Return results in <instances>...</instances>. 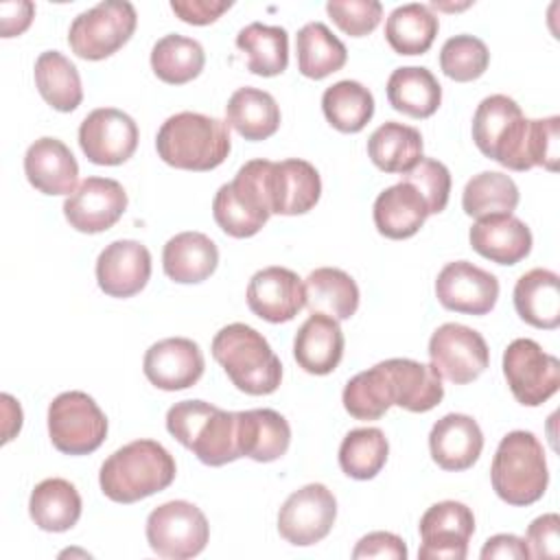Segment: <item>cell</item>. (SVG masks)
<instances>
[{
	"label": "cell",
	"instance_id": "277c9868",
	"mask_svg": "<svg viewBox=\"0 0 560 560\" xmlns=\"http://www.w3.org/2000/svg\"><path fill=\"white\" fill-rule=\"evenodd\" d=\"M212 357L236 389L267 396L280 387L282 363L269 341L247 324H228L212 339Z\"/></svg>",
	"mask_w": 560,
	"mask_h": 560
},
{
	"label": "cell",
	"instance_id": "7a4b0ae2",
	"mask_svg": "<svg viewBox=\"0 0 560 560\" xmlns=\"http://www.w3.org/2000/svg\"><path fill=\"white\" fill-rule=\"evenodd\" d=\"M166 429L206 466H225L243 457L238 411H225L203 400H182L166 411Z\"/></svg>",
	"mask_w": 560,
	"mask_h": 560
},
{
	"label": "cell",
	"instance_id": "484cf974",
	"mask_svg": "<svg viewBox=\"0 0 560 560\" xmlns=\"http://www.w3.org/2000/svg\"><path fill=\"white\" fill-rule=\"evenodd\" d=\"M394 394V405L411 413H424L438 407L444 398V385L431 365L413 359L381 361Z\"/></svg>",
	"mask_w": 560,
	"mask_h": 560
},
{
	"label": "cell",
	"instance_id": "60d3db41",
	"mask_svg": "<svg viewBox=\"0 0 560 560\" xmlns=\"http://www.w3.org/2000/svg\"><path fill=\"white\" fill-rule=\"evenodd\" d=\"M322 109L337 131L357 133L374 116V96L363 83L346 79L324 90Z\"/></svg>",
	"mask_w": 560,
	"mask_h": 560
},
{
	"label": "cell",
	"instance_id": "74e56055",
	"mask_svg": "<svg viewBox=\"0 0 560 560\" xmlns=\"http://www.w3.org/2000/svg\"><path fill=\"white\" fill-rule=\"evenodd\" d=\"M438 15L420 2L396 7L385 22V39L398 55H422L438 35Z\"/></svg>",
	"mask_w": 560,
	"mask_h": 560
},
{
	"label": "cell",
	"instance_id": "83f0119b",
	"mask_svg": "<svg viewBox=\"0 0 560 560\" xmlns=\"http://www.w3.org/2000/svg\"><path fill=\"white\" fill-rule=\"evenodd\" d=\"M219 249L201 232H179L166 241L162 252L164 273L179 284H197L214 273Z\"/></svg>",
	"mask_w": 560,
	"mask_h": 560
},
{
	"label": "cell",
	"instance_id": "5b68a950",
	"mask_svg": "<svg viewBox=\"0 0 560 560\" xmlns=\"http://www.w3.org/2000/svg\"><path fill=\"white\" fill-rule=\"evenodd\" d=\"M472 140L477 149L510 171H529L532 120L523 116L514 98L505 94L486 96L472 116Z\"/></svg>",
	"mask_w": 560,
	"mask_h": 560
},
{
	"label": "cell",
	"instance_id": "44dd1931",
	"mask_svg": "<svg viewBox=\"0 0 560 560\" xmlns=\"http://www.w3.org/2000/svg\"><path fill=\"white\" fill-rule=\"evenodd\" d=\"M267 188L271 214L293 217L315 208L322 195V179L311 162L291 158L282 162H271Z\"/></svg>",
	"mask_w": 560,
	"mask_h": 560
},
{
	"label": "cell",
	"instance_id": "ab89813d",
	"mask_svg": "<svg viewBox=\"0 0 560 560\" xmlns=\"http://www.w3.org/2000/svg\"><path fill=\"white\" fill-rule=\"evenodd\" d=\"M206 66V52L192 37L177 33L164 35L151 50V68L155 77L168 85H184L201 74Z\"/></svg>",
	"mask_w": 560,
	"mask_h": 560
},
{
	"label": "cell",
	"instance_id": "cb8c5ba5",
	"mask_svg": "<svg viewBox=\"0 0 560 560\" xmlns=\"http://www.w3.org/2000/svg\"><path fill=\"white\" fill-rule=\"evenodd\" d=\"M470 247L497 262V265H516L532 252V232L514 214H492L477 219L468 232Z\"/></svg>",
	"mask_w": 560,
	"mask_h": 560
},
{
	"label": "cell",
	"instance_id": "e575fe53",
	"mask_svg": "<svg viewBox=\"0 0 560 560\" xmlns=\"http://www.w3.org/2000/svg\"><path fill=\"white\" fill-rule=\"evenodd\" d=\"M368 155L383 173L405 175L422 160V136L416 127L383 122L368 138Z\"/></svg>",
	"mask_w": 560,
	"mask_h": 560
},
{
	"label": "cell",
	"instance_id": "4fadbf2b",
	"mask_svg": "<svg viewBox=\"0 0 560 560\" xmlns=\"http://www.w3.org/2000/svg\"><path fill=\"white\" fill-rule=\"evenodd\" d=\"M337 518V499L324 483H306L291 492L278 512L280 536L295 545L308 547L324 540Z\"/></svg>",
	"mask_w": 560,
	"mask_h": 560
},
{
	"label": "cell",
	"instance_id": "5bb4252c",
	"mask_svg": "<svg viewBox=\"0 0 560 560\" xmlns=\"http://www.w3.org/2000/svg\"><path fill=\"white\" fill-rule=\"evenodd\" d=\"M79 147L92 164L118 166L136 153L138 125L122 109L98 107L83 118Z\"/></svg>",
	"mask_w": 560,
	"mask_h": 560
},
{
	"label": "cell",
	"instance_id": "1f68e13d",
	"mask_svg": "<svg viewBox=\"0 0 560 560\" xmlns=\"http://www.w3.org/2000/svg\"><path fill=\"white\" fill-rule=\"evenodd\" d=\"M225 122L245 140H267L280 127V107L269 92L245 85L230 96Z\"/></svg>",
	"mask_w": 560,
	"mask_h": 560
},
{
	"label": "cell",
	"instance_id": "52a82bcc",
	"mask_svg": "<svg viewBox=\"0 0 560 560\" xmlns=\"http://www.w3.org/2000/svg\"><path fill=\"white\" fill-rule=\"evenodd\" d=\"M269 160H252L238 168L230 184H223L212 201V217L217 225L234 238H249L271 217V201L267 188Z\"/></svg>",
	"mask_w": 560,
	"mask_h": 560
},
{
	"label": "cell",
	"instance_id": "7c38bea8",
	"mask_svg": "<svg viewBox=\"0 0 560 560\" xmlns=\"http://www.w3.org/2000/svg\"><path fill=\"white\" fill-rule=\"evenodd\" d=\"M429 359L440 378H446L455 385H466L486 372L490 363V350L477 330L448 322L431 335Z\"/></svg>",
	"mask_w": 560,
	"mask_h": 560
},
{
	"label": "cell",
	"instance_id": "c3c4849f",
	"mask_svg": "<svg viewBox=\"0 0 560 560\" xmlns=\"http://www.w3.org/2000/svg\"><path fill=\"white\" fill-rule=\"evenodd\" d=\"M558 142H560V118L558 116L532 120L529 153H532L534 166H542L547 171H558V158H560Z\"/></svg>",
	"mask_w": 560,
	"mask_h": 560
},
{
	"label": "cell",
	"instance_id": "bcb514c9",
	"mask_svg": "<svg viewBox=\"0 0 560 560\" xmlns=\"http://www.w3.org/2000/svg\"><path fill=\"white\" fill-rule=\"evenodd\" d=\"M402 182L411 184L424 199L429 214H440L451 195V173L448 168L431 158H422L411 171L402 175Z\"/></svg>",
	"mask_w": 560,
	"mask_h": 560
},
{
	"label": "cell",
	"instance_id": "7dc6e473",
	"mask_svg": "<svg viewBox=\"0 0 560 560\" xmlns=\"http://www.w3.org/2000/svg\"><path fill=\"white\" fill-rule=\"evenodd\" d=\"M326 11L332 22L350 37H363L372 33L383 18V4L376 0H330Z\"/></svg>",
	"mask_w": 560,
	"mask_h": 560
},
{
	"label": "cell",
	"instance_id": "9a60e30c",
	"mask_svg": "<svg viewBox=\"0 0 560 560\" xmlns=\"http://www.w3.org/2000/svg\"><path fill=\"white\" fill-rule=\"evenodd\" d=\"M418 558L422 560H464L468 540L475 534L472 510L459 501L433 503L420 518Z\"/></svg>",
	"mask_w": 560,
	"mask_h": 560
},
{
	"label": "cell",
	"instance_id": "8fae6325",
	"mask_svg": "<svg viewBox=\"0 0 560 560\" xmlns=\"http://www.w3.org/2000/svg\"><path fill=\"white\" fill-rule=\"evenodd\" d=\"M503 374L512 396L525 407L547 402L560 387V361L534 339H514L505 348Z\"/></svg>",
	"mask_w": 560,
	"mask_h": 560
},
{
	"label": "cell",
	"instance_id": "9c48e42d",
	"mask_svg": "<svg viewBox=\"0 0 560 560\" xmlns=\"http://www.w3.org/2000/svg\"><path fill=\"white\" fill-rule=\"evenodd\" d=\"M48 435L63 455H90L107 435V418L85 392H63L48 405Z\"/></svg>",
	"mask_w": 560,
	"mask_h": 560
},
{
	"label": "cell",
	"instance_id": "4dcf8cb0",
	"mask_svg": "<svg viewBox=\"0 0 560 560\" xmlns=\"http://www.w3.org/2000/svg\"><path fill=\"white\" fill-rule=\"evenodd\" d=\"M304 306L337 322L350 319L359 308V287L350 273L337 267H319L304 280Z\"/></svg>",
	"mask_w": 560,
	"mask_h": 560
},
{
	"label": "cell",
	"instance_id": "d4e9b609",
	"mask_svg": "<svg viewBox=\"0 0 560 560\" xmlns=\"http://www.w3.org/2000/svg\"><path fill=\"white\" fill-rule=\"evenodd\" d=\"M343 332L337 319L313 313L295 332L293 357L298 365L315 376L330 374L343 357Z\"/></svg>",
	"mask_w": 560,
	"mask_h": 560
},
{
	"label": "cell",
	"instance_id": "681fc988",
	"mask_svg": "<svg viewBox=\"0 0 560 560\" xmlns=\"http://www.w3.org/2000/svg\"><path fill=\"white\" fill-rule=\"evenodd\" d=\"M525 545L532 558H558L560 556V516L556 512L534 518L527 527Z\"/></svg>",
	"mask_w": 560,
	"mask_h": 560
},
{
	"label": "cell",
	"instance_id": "d6a6232c",
	"mask_svg": "<svg viewBox=\"0 0 560 560\" xmlns=\"http://www.w3.org/2000/svg\"><path fill=\"white\" fill-rule=\"evenodd\" d=\"M81 497L77 488L61 477L39 481L28 499V514L44 532H68L81 516Z\"/></svg>",
	"mask_w": 560,
	"mask_h": 560
},
{
	"label": "cell",
	"instance_id": "2e32d148",
	"mask_svg": "<svg viewBox=\"0 0 560 560\" xmlns=\"http://www.w3.org/2000/svg\"><path fill=\"white\" fill-rule=\"evenodd\" d=\"M127 210L122 184L109 177H88L63 201V217L77 232L98 234L118 223Z\"/></svg>",
	"mask_w": 560,
	"mask_h": 560
},
{
	"label": "cell",
	"instance_id": "816d5d0a",
	"mask_svg": "<svg viewBox=\"0 0 560 560\" xmlns=\"http://www.w3.org/2000/svg\"><path fill=\"white\" fill-rule=\"evenodd\" d=\"M230 7L232 2H217V0H173L171 2L173 13L182 22L195 24V26H206L217 22L221 13H225Z\"/></svg>",
	"mask_w": 560,
	"mask_h": 560
},
{
	"label": "cell",
	"instance_id": "7bdbcfd3",
	"mask_svg": "<svg viewBox=\"0 0 560 560\" xmlns=\"http://www.w3.org/2000/svg\"><path fill=\"white\" fill-rule=\"evenodd\" d=\"M341 400L346 411L357 420H378L385 416V411L394 405V394L383 363L354 374L346 383Z\"/></svg>",
	"mask_w": 560,
	"mask_h": 560
},
{
	"label": "cell",
	"instance_id": "603a6c76",
	"mask_svg": "<svg viewBox=\"0 0 560 560\" xmlns=\"http://www.w3.org/2000/svg\"><path fill=\"white\" fill-rule=\"evenodd\" d=\"M24 175L44 195H70L77 188L79 164L61 140L44 136L26 149Z\"/></svg>",
	"mask_w": 560,
	"mask_h": 560
},
{
	"label": "cell",
	"instance_id": "ba28073f",
	"mask_svg": "<svg viewBox=\"0 0 560 560\" xmlns=\"http://www.w3.org/2000/svg\"><path fill=\"white\" fill-rule=\"evenodd\" d=\"M138 24L131 2L107 0L79 13L68 31L72 52L88 61H101L122 48Z\"/></svg>",
	"mask_w": 560,
	"mask_h": 560
},
{
	"label": "cell",
	"instance_id": "8d00e7d4",
	"mask_svg": "<svg viewBox=\"0 0 560 560\" xmlns=\"http://www.w3.org/2000/svg\"><path fill=\"white\" fill-rule=\"evenodd\" d=\"M35 85L42 98L57 112H74L83 101L77 66L59 50H46L35 61Z\"/></svg>",
	"mask_w": 560,
	"mask_h": 560
},
{
	"label": "cell",
	"instance_id": "ee69618b",
	"mask_svg": "<svg viewBox=\"0 0 560 560\" xmlns=\"http://www.w3.org/2000/svg\"><path fill=\"white\" fill-rule=\"evenodd\" d=\"M389 455L387 438L376 427L352 429L339 446L341 470L359 481H368L381 472Z\"/></svg>",
	"mask_w": 560,
	"mask_h": 560
},
{
	"label": "cell",
	"instance_id": "ffe728a7",
	"mask_svg": "<svg viewBox=\"0 0 560 560\" xmlns=\"http://www.w3.org/2000/svg\"><path fill=\"white\" fill-rule=\"evenodd\" d=\"M247 306L265 322H291L304 306V282L287 267H265L249 278Z\"/></svg>",
	"mask_w": 560,
	"mask_h": 560
},
{
	"label": "cell",
	"instance_id": "4316f807",
	"mask_svg": "<svg viewBox=\"0 0 560 560\" xmlns=\"http://www.w3.org/2000/svg\"><path fill=\"white\" fill-rule=\"evenodd\" d=\"M372 217L376 230L385 238L402 241L413 236L424 225L429 208L411 184L398 182L376 197Z\"/></svg>",
	"mask_w": 560,
	"mask_h": 560
},
{
	"label": "cell",
	"instance_id": "f5cc1de1",
	"mask_svg": "<svg viewBox=\"0 0 560 560\" xmlns=\"http://www.w3.org/2000/svg\"><path fill=\"white\" fill-rule=\"evenodd\" d=\"M35 15V4L28 0L18 2H2L0 4V31L2 37H15L24 33Z\"/></svg>",
	"mask_w": 560,
	"mask_h": 560
},
{
	"label": "cell",
	"instance_id": "f6af8a7d",
	"mask_svg": "<svg viewBox=\"0 0 560 560\" xmlns=\"http://www.w3.org/2000/svg\"><path fill=\"white\" fill-rule=\"evenodd\" d=\"M490 63L488 46L475 35H455L440 50L442 72L459 83L479 79Z\"/></svg>",
	"mask_w": 560,
	"mask_h": 560
},
{
	"label": "cell",
	"instance_id": "e0dca14e",
	"mask_svg": "<svg viewBox=\"0 0 560 560\" xmlns=\"http://www.w3.org/2000/svg\"><path fill=\"white\" fill-rule=\"evenodd\" d=\"M435 298L448 311L486 315L499 300V280L494 273L468 260H455L438 273Z\"/></svg>",
	"mask_w": 560,
	"mask_h": 560
},
{
	"label": "cell",
	"instance_id": "f546056e",
	"mask_svg": "<svg viewBox=\"0 0 560 560\" xmlns=\"http://www.w3.org/2000/svg\"><path fill=\"white\" fill-rule=\"evenodd\" d=\"M514 308L534 328L553 330L560 324V278L549 269H529L514 284Z\"/></svg>",
	"mask_w": 560,
	"mask_h": 560
},
{
	"label": "cell",
	"instance_id": "d590c367",
	"mask_svg": "<svg viewBox=\"0 0 560 560\" xmlns=\"http://www.w3.org/2000/svg\"><path fill=\"white\" fill-rule=\"evenodd\" d=\"M298 70L308 79H324L341 70L348 61V50L324 22H308L295 35Z\"/></svg>",
	"mask_w": 560,
	"mask_h": 560
},
{
	"label": "cell",
	"instance_id": "7402d4cb",
	"mask_svg": "<svg viewBox=\"0 0 560 560\" xmlns=\"http://www.w3.org/2000/svg\"><path fill=\"white\" fill-rule=\"evenodd\" d=\"M483 448V433L466 413H446L429 433V451L433 462L451 472L470 468Z\"/></svg>",
	"mask_w": 560,
	"mask_h": 560
},
{
	"label": "cell",
	"instance_id": "d6986e66",
	"mask_svg": "<svg viewBox=\"0 0 560 560\" xmlns=\"http://www.w3.org/2000/svg\"><path fill=\"white\" fill-rule=\"evenodd\" d=\"M151 278V254L140 241L109 243L96 258V282L109 298H131Z\"/></svg>",
	"mask_w": 560,
	"mask_h": 560
},
{
	"label": "cell",
	"instance_id": "f1b7e54d",
	"mask_svg": "<svg viewBox=\"0 0 560 560\" xmlns=\"http://www.w3.org/2000/svg\"><path fill=\"white\" fill-rule=\"evenodd\" d=\"M291 444V427L287 418L273 409L238 411V446L241 455L267 464L280 459Z\"/></svg>",
	"mask_w": 560,
	"mask_h": 560
},
{
	"label": "cell",
	"instance_id": "db71d44e",
	"mask_svg": "<svg viewBox=\"0 0 560 560\" xmlns=\"http://www.w3.org/2000/svg\"><path fill=\"white\" fill-rule=\"evenodd\" d=\"M479 556L483 560H492V558L525 560V558H529V549H527L525 540L514 536V534H497V536L486 540V545H483Z\"/></svg>",
	"mask_w": 560,
	"mask_h": 560
},
{
	"label": "cell",
	"instance_id": "6da1fadb",
	"mask_svg": "<svg viewBox=\"0 0 560 560\" xmlns=\"http://www.w3.org/2000/svg\"><path fill=\"white\" fill-rule=\"evenodd\" d=\"M173 455L155 440H136L114 451L101 466L98 483L107 499L116 503H136L175 479Z\"/></svg>",
	"mask_w": 560,
	"mask_h": 560
},
{
	"label": "cell",
	"instance_id": "8992f818",
	"mask_svg": "<svg viewBox=\"0 0 560 560\" xmlns=\"http://www.w3.org/2000/svg\"><path fill=\"white\" fill-rule=\"evenodd\" d=\"M490 481L508 505H532L545 494L549 483L545 448L532 431H512L499 442Z\"/></svg>",
	"mask_w": 560,
	"mask_h": 560
},
{
	"label": "cell",
	"instance_id": "836d02e7",
	"mask_svg": "<svg viewBox=\"0 0 560 560\" xmlns=\"http://www.w3.org/2000/svg\"><path fill=\"white\" fill-rule=\"evenodd\" d=\"M389 105L411 118H429L442 103V88L431 70L422 66L396 68L387 79Z\"/></svg>",
	"mask_w": 560,
	"mask_h": 560
},
{
	"label": "cell",
	"instance_id": "ac0fdd59",
	"mask_svg": "<svg viewBox=\"0 0 560 560\" xmlns=\"http://www.w3.org/2000/svg\"><path fill=\"white\" fill-rule=\"evenodd\" d=\"M206 361L201 348L186 337H168L144 352L142 370L151 385L164 392L192 387L203 374Z\"/></svg>",
	"mask_w": 560,
	"mask_h": 560
},
{
	"label": "cell",
	"instance_id": "b9f144b4",
	"mask_svg": "<svg viewBox=\"0 0 560 560\" xmlns=\"http://www.w3.org/2000/svg\"><path fill=\"white\" fill-rule=\"evenodd\" d=\"M518 186L514 179L499 171H483L468 179L462 192V208L472 219L492 214H512L518 206Z\"/></svg>",
	"mask_w": 560,
	"mask_h": 560
},
{
	"label": "cell",
	"instance_id": "3957f363",
	"mask_svg": "<svg viewBox=\"0 0 560 560\" xmlns=\"http://www.w3.org/2000/svg\"><path fill=\"white\" fill-rule=\"evenodd\" d=\"M158 155L173 168L212 171L225 162L232 142L228 122L197 114L179 112L162 122L155 136Z\"/></svg>",
	"mask_w": 560,
	"mask_h": 560
},
{
	"label": "cell",
	"instance_id": "30bf717a",
	"mask_svg": "<svg viewBox=\"0 0 560 560\" xmlns=\"http://www.w3.org/2000/svg\"><path fill=\"white\" fill-rule=\"evenodd\" d=\"M147 542L153 553L168 560L199 556L210 538L206 514L188 501L158 505L147 518Z\"/></svg>",
	"mask_w": 560,
	"mask_h": 560
},
{
	"label": "cell",
	"instance_id": "f907efd6",
	"mask_svg": "<svg viewBox=\"0 0 560 560\" xmlns=\"http://www.w3.org/2000/svg\"><path fill=\"white\" fill-rule=\"evenodd\" d=\"M352 558H387V560H405L407 558V545L400 536L392 532H372L363 536L357 547L352 549Z\"/></svg>",
	"mask_w": 560,
	"mask_h": 560
},
{
	"label": "cell",
	"instance_id": "f35d334b",
	"mask_svg": "<svg viewBox=\"0 0 560 560\" xmlns=\"http://www.w3.org/2000/svg\"><path fill=\"white\" fill-rule=\"evenodd\" d=\"M236 46L247 55V70L252 74L276 77L289 66V35L282 26L252 22L238 31Z\"/></svg>",
	"mask_w": 560,
	"mask_h": 560
}]
</instances>
